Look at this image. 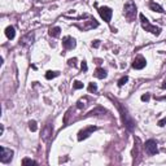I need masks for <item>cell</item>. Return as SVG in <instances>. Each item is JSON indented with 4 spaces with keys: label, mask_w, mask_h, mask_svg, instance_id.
Listing matches in <instances>:
<instances>
[{
    "label": "cell",
    "mask_w": 166,
    "mask_h": 166,
    "mask_svg": "<svg viewBox=\"0 0 166 166\" xmlns=\"http://www.w3.org/2000/svg\"><path fill=\"white\" fill-rule=\"evenodd\" d=\"M81 68H82L83 71H87V64H86V61H82V64H81Z\"/></svg>",
    "instance_id": "603a6c76"
},
{
    "label": "cell",
    "mask_w": 166,
    "mask_h": 166,
    "mask_svg": "<svg viewBox=\"0 0 166 166\" xmlns=\"http://www.w3.org/2000/svg\"><path fill=\"white\" fill-rule=\"evenodd\" d=\"M59 75H60L59 71H52V70H48L47 73H46V78H47V79H53V78L59 77Z\"/></svg>",
    "instance_id": "9a60e30c"
},
{
    "label": "cell",
    "mask_w": 166,
    "mask_h": 166,
    "mask_svg": "<svg viewBox=\"0 0 166 166\" xmlns=\"http://www.w3.org/2000/svg\"><path fill=\"white\" fill-rule=\"evenodd\" d=\"M99 46H100V40H93V42H92V47L97 48Z\"/></svg>",
    "instance_id": "cb8c5ba5"
},
{
    "label": "cell",
    "mask_w": 166,
    "mask_h": 166,
    "mask_svg": "<svg viewBox=\"0 0 166 166\" xmlns=\"http://www.w3.org/2000/svg\"><path fill=\"white\" fill-rule=\"evenodd\" d=\"M52 131H53L52 125H47L46 129H44V131H43V139H44V140H47V139L52 135Z\"/></svg>",
    "instance_id": "5bb4252c"
},
{
    "label": "cell",
    "mask_w": 166,
    "mask_h": 166,
    "mask_svg": "<svg viewBox=\"0 0 166 166\" xmlns=\"http://www.w3.org/2000/svg\"><path fill=\"white\" fill-rule=\"evenodd\" d=\"M127 81H129V77H127V75L122 77V78H121V79L118 81V86H119V87H122L125 83H127Z\"/></svg>",
    "instance_id": "ffe728a7"
},
{
    "label": "cell",
    "mask_w": 166,
    "mask_h": 166,
    "mask_svg": "<svg viewBox=\"0 0 166 166\" xmlns=\"http://www.w3.org/2000/svg\"><path fill=\"white\" fill-rule=\"evenodd\" d=\"M136 12H138V8L132 0H129V1L123 5V14H125L126 20H127L129 22H132V21L135 20Z\"/></svg>",
    "instance_id": "7a4b0ae2"
},
{
    "label": "cell",
    "mask_w": 166,
    "mask_h": 166,
    "mask_svg": "<svg viewBox=\"0 0 166 166\" xmlns=\"http://www.w3.org/2000/svg\"><path fill=\"white\" fill-rule=\"evenodd\" d=\"M68 65L69 66H73V68H75V65H77V59H69L68 60Z\"/></svg>",
    "instance_id": "44dd1931"
},
{
    "label": "cell",
    "mask_w": 166,
    "mask_h": 166,
    "mask_svg": "<svg viewBox=\"0 0 166 166\" xmlns=\"http://www.w3.org/2000/svg\"><path fill=\"white\" fill-rule=\"evenodd\" d=\"M29 129L31 130L32 132H35L38 130V125H37V122L35 121H29Z\"/></svg>",
    "instance_id": "2e32d148"
},
{
    "label": "cell",
    "mask_w": 166,
    "mask_h": 166,
    "mask_svg": "<svg viewBox=\"0 0 166 166\" xmlns=\"http://www.w3.org/2000/svg\"><path fill=\"white\" fill-rule=\"evenodd\" d=\"M161 87H162V88H166V82H164V84H162Z\"/></svg>",
    "instance_id": "484cf974"
},
{
    "label": "cell",
    "mask_w": 166,
    "mask_h": 166,
    "mask_svg": "<svg viewBox=\"0 0 166 166\" xmlns=\"http://www.w3.org/2000/svg\"><path fill=\"white\" fill-rule=\"evenodd\" d=\"M149 8H150V11H153V12L164 13V9H162V7H161L160 4H157V3H155V1H150V3H149Z\"/></svg>",
    "instance_id": "7c38bea8"
},
{
    "label": "cell",
    "mask_w": 166,
    "mask_h": 166,
    "mask_svg": "<svg viewBox=\"0 0 166 166\" xmlns=\"http://www.w3.org/2000/svg\"><path fill=\"white\" fill-rule=\"evenodd\" d=\"M165 123H166V117H165L164 119L158 121V126H165Z\"/></svg>",
    "instance_id": "d4e9b609"
},
{
    "label": "cell",
    "mask_w": 166,
    "mask_h": 166,
    "mask_svg": "<svg viewBox=\"0 0 166 166\" xmlns=\"http://www.w3.org/2000/svg\"><path fill=\"white\" fill-rule=\"evenodd\" d=\"M60 34H61V29H60L59 26H55V28L49 29V37L57 38V37H60Z\"/></svg>",
    "instance_id": "4fadbf2b"
},
{
    "label": "cell",
    "mask_w": 166,
    "mask_h": 166,
    "mask_svg": "<svg viewBox=\"0 0 166 166\" xmlns=\"http://www.w3.org/2000/svg\"><path fill=\"white\" fill-rule=\"evenodd\" d=\"M147 65V60L144 59L143 56H136L134 59V61H132V68L136 69V70H141V69H144Z\"/></svg>",
    "instance_id": "52a82bcc"
},
{
    "label": "cell",
    "mask_w": 166,
    "mask_h": 166,
    "mask_svg": "<svg viewBox=\"0 0 166 166\" xmlns=\"http://www.w3.org/2000/svg\"><path fill=\"white\" fill-rule=\"evenodd\" d=\"M73 87H74V90H81V88H83V83L79 82V81H74Z\"/></svg>",
    "instance_id": "d6986e66"
},
{
    "label": "cell",
    "mask_w": 166,
    "mask_h": 166,
    "mask_svg": "<svg viewBox=\"0 0 166 166\" xmlns=\"http://www.w3.org/2000/svg\"><path fill=\"white\" fill-rule=\"evenodd\" d=\"M5 35H7L8 39H14V37H16V30H14L13 26H8L7 29H5Z\"/></svg>",
    "instance_id": "8fae6325"
},
{
    "label": "cell",
    "mask_w": 166,
    "mask_h": 166,
    "mask_svg": "<svg viewBox=\"0 0 166 166\" xmlns=\"http://www.w3.org/2000/svg\"><path fill=\"white\" fill-rule=\"evenodd\" d=\"M149 99H150V95H149V93H146V95L141 96V101H149Z\"/></svg>",
    "instance_id": "7402d4cb"
},
{
    "label": "cell",
    "mask_w": 166,
    "mask_h": 166,
    "mask_svg": "<svg viewBox=\"0 0 166 166\" xmlns=\"http://www.w3.org/2000/svg\"><path fill=\"white\" fill-rule=\"evenodd\" d=\"M144 149H146V152L148 153L149 156H155L158 153V148H157V141L153 140V139H149V140L146 141V144H144Z\"/></svg>",
    "instance_id": "277c9868"
},
{
    "label": "cell",
    "mask_w": 166,
    "mask_h": 166,
    "mask_svg": "<svg viewBox=\"0 0 166 166\" xmlns=\"http://www.w3.org/2000/svg\"><path fill=\"white\" fill-rule=\"evenodd\" d=\"M139 18H140L141 28L146 30V31L150 32V34H153V35H156V37H158V35L161 34V28H158V26H156V25H152V23L148 21V18L144 16L143 13L139 14Z\"/></svg>",
    "instance_id": "6da1fadb"
},
{
    "label": "cell",
    "mask_w": 166,
    "mask_h": 166,
    "mask_svg": "<svg viewBox=\"0 0 166 166\" xmlns=\"http://www.w3.org/2000/svg\"><path fill=\"white\" fill-rule=\"evenodd\" d=\"M77 46V43H75V39L73 37H65L62 39V47L65 48V49H73Z\"/></svg>",
    "instance_id": "ba28073f"
},
{
    "label": "cell",
    "mask_w": 166,
    "mask_h": 166,
    "mask_svg": "<svg viewBox=\"0 0 166 166\" xmlns=\"http://www.w3.org/2000/svg\"><path fill=\"white\" fill-rule=\"evenodd\" d=\"M96 78H99V79H104V78H107V70H105L104 68H97L95 70V73H93Z\"/></svg>",
    "instance_id": "30bf717a"
},
{
    "label": "cell",
    "mask_w": 166,
    "mask_h": 166,
    "mask_svg": "<svg viewBox=\"0 0 166 166\" xmlns=\"http://www.w3.org/2000/svg\"><path fill=\"white\" fill-rule=\"evenodd\" d=\"M12 158H13V150L5 147L0 148V162L1 164H8L12 161Z\"/></svg>",
    "instance_id": "3957f363"
},
{
    "label": "cell",
    "mask_w": 166,
    "mask_h": 166,
    "mask_svg": "<svg viewBox=\"0 0 166 166\" xmlns=\"http://www.w3.org/2000/svg\"><path fill=\"white\" fill-rule=\"evenodd\" d=\"M96 130H97V127H96V126H90V127H86V129L81 130V131L78 132V140L82 141L83 139H87L93 131H96Z\"/></svg>",
    "instance_id": "8992f818"
},
{
    "label": "cell",
    "mask_w": 166,
    "mask_h": 166,
    "mask_svg": "<svg viewBox=\"0 0 166 166\" xmlns=\"http://www.w3.org/2000/svg\"><path fill=\"white\" fill-rule=\"evenodd\" d=\"M32 42H34V34L29 32V34H26L25 37L21 38V40H20V46H29V44H31Z\"/></svg>",
    "instance_id": "9c48e42d"
},
{
    "label": "cell",
    "mask_w": 166,
    "mask_h": 166,
    "mask_svg": "<svg viewBox=\"0 0 166 166\" xmlns=\"http://www.w3.org/2000/svg\"><path fill=\"white\" fill-rule=\"evenodd\" d=\"M88 92H91V93H96L97 92V86H96V83H90V86H88Z\"/></svg>",
    "instance_id": "e0dca14e"
},
{
    "label": "cell",
    "mask_w": 166,
    "mask_h": 166,
    "mask_svg": "<svg viewBox=\"0 0 166 166\" xmlns=\"http://www.w3.org/2000/svg\"><path fill=\"white\" fill-rule=\"evenodd\" d=\"M97 11H99V14H100L101 18L104 20L107 23H109L110 20H112V16H113V11H112V8H109V7H99Z\"/></svg>",
    "instance_id": "5b68a950"
},
{
    "label": "cell",
    "mask_w": 166,
    "mask_h": 166,
    "mask_svg": "<svg viewBox=\"0 0 166 166\" xmlns=\"http://www.w3.org/2000/svg\"><path fill=\"white\" fill-rule=\"evenodd\" d=\"M22 165H37V161H34V160H31V158H23Z\"/></svg>",
    "instance_id": "ac0fdd59"
}]
</instances>
